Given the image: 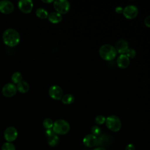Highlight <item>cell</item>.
Instances as JSON below:
<instances>
[{"label": "cell", "mask_w": 150, "mask_h": 150, "mask_svg": "<svg viewBox=\"0 0 150 150\" xmlns=\"http://www.w3.org/2000/svg\"><path fill=\"white\" fill-rule=\"evenodd\" d=\"M61 100L64 104H71L74 101V97L71 94H67L62 97Z\"/></svg>", "instance_id": "19"}, {"label": "cell", "mask_w": 150, "mask_h": 150, "mask_svg": "<svg viewBox=\"0 0 150 150\" xmlns=\"http://www.w3.org/2000/svg\"><path fill=\"white\" fill-rule=\"evenodd\" d=\"M14 10V5L12 2L8 0L0 1V12L4 14L11 13Z\"/></svg>", "instance_id": "11"}, {"label": "cell", "mask_w": 150, "mask_h": 150, "mask_svg": "<svg viewBox=\"0 0 150 150\" xmlns=\"http://www.w3.org/2000/svg\"><path fill=\"white\" fill-rule=\"evenodd\" d=\"M83 144L88 148L94 146L97 143V138L92 134L86 135L83 139Z\"/></svg>", "instance_id": "12"}, {"label": "cell", "mask_w": 150, "mask_h": 150, "mask_svg": "<svg viewBox=\"0 0 150 150\" xmlns=\"http://www.w3.org/2000/svg\"><path fill=\"white\" fill-rule=\"evenodd\" d=\"M105 122L107 127L113 132H118L121 128V122L120 119L114 115L107 117Z\"/></svg>", "instance_id": "4"}, {"label": "cell", "mask_w": 150, "mask_h": 150, "mask_svg": "<svg viewBox=\"0 0 150 150\" xmlns=\"http://www.w3.org/2000/svg\"><path fill=\"white\" fill-rule=\"evenodd\" d=\"M116 63L120 68L125 69L129 64V59L125 54H122L117 57Z\"/></svg>", "instance_id": "14"}, {"label": "cell", "mask_w": 150, "mask_h": 150, "mask_svg": "<svg viewBox=\"0 0 150 150\" xmlns=\"http://www.w3.org/2000/svg\"><path fill=\"white\" fill-rule=\"evenodd\" d=\"M16 86L13 83H7L2 88V93L6 97H12L14 96L17 92Z\"/></svg>", "instance_id": "8"}, {"label": "cell", "mask_w": 150, "mask_h": 150, "mask_svg": "<svg viewBox=\"0 0 150 150\" xmlns=\"http://www.w3.org/2000/svg\"><path fill=\"white\" fill-rule=\"evenodd\" d=\"M52 129L56 134L65 135L69 132L70 127L69 123L67 121L60 119L54 122Z\"/></svg>", "instance_id": "3"}, {"label": "cell", "mask_w": 150, "mask_h": 150, "mask_svg": "<svg viewBox=\"0 0 150 150\" xmlns=\"http://www.w3.org/2000/svg\"><path fill=\"white\" fill-rule=\"evenodd\" d=\"M49 94L52 99L60 100L63 96V91L60 86L57 85H53L49 88Z\"/></svg>", "instance_id": "7"}, {"label": "cell", "mask_w": 150, "mask_h": 150, "mask_svg": "<svg viewBox=\"0 0 150 150\" xmlns=\"http://www.w3.org/2000/svg\"><path fill=\"white\" fill-rule=\"evenodd\" d=\"M53 7L56 12L60 14L67 13L70 8V3L66 0H56L53 2Z\"/></svg>", "instance_id": "5"}, {"label": "cell", "mask_w": 150, "mask_h": 150, "mask_svg": "<svg viewBox=\"0 0 150 150\" xmlns=\"http://www.w3.org/2000/svg\"><path fill=\"white\" fill-rule=\"evenodd\" d=\"M43 2H44V3H51V2H53V1H52V0H42V1Z\"/></svg>", "instance_id": "30"}, {"label": "cell", "mask_w": 150, "mask_h": 150, "mask_svg": "<svg viewBox=\"0 0 150 150\" xmlns=\"http://www.w3.org/2000/svg\"><path fill=\"white\" fill-rule=\"evenodd\" d=\"M47 19L51 23L56 24L62 21V15L57 12H52L49 14Z\"/></svg>", "instance_id": "15"}, {"label": "cell", "mask_w": 150, "mask_h": 150, "mask_svg": "<svg viewBox=\"0 0 150 150\" xmlns=\"http://www.w3.org/2000/svg\"><path fill=\"white\" fill-rule=\"evenodd\" d=\"M36 15L41 19H45L47 18L49 13L44 8H39L36 11Z\"/></svg>", "instance_id": "17"}, {"label": "cell", "mask_w": 150, "mask_h": 150, "mask_svg": "<svg viewBox=\"0 0 150 150\" xmlns=\"http://www.w3.org/2000/svg\"><path fill=\"white\" fill-rule=\"evenodd\" d=\"M17 137L18 131L13 127H9L4 131V138L8 142L14 141Z\"/></svg>", "instance_id": "10"}, {"label": "cell", "mask_w": 150, "mask_h": 150, "mask_svg": "<svg viewBox=\"0 0 150 150\" xmlns=\"http://www.w3.org/2000/svg\"><path fill=\"white\" fill-rule=\"evenodd\" d=\"M105 117L102 115H97L95 118V122L98 125L103 124L105 122Z\"/></svg>", "instance_id": "25"}, {"label": "cell", "mask_w": 150, "mask_h": 150, "mask_svg": "<svg viewBox=\"0 0 150 150\" xmlns=\"http://www.w3.org/2000/svg\"><path fill=\"white\" fill-rule=\"evenodd\" d=\"M18 5L20 11L24 13H30L33 7V4L30 0L19 1Z\"/></svg>", "instance_id": "9"}, {"label": "cell", "mask_w": 150, "mask_h": 150, "mask_svg": "<svg viewBox=\"0 0 150 150\" xmlns=\"http://www.w3.org/2000/svg\"><path fill=\"white\" fill-rule=\"evenodd\" d=\"M17 90L19 91L21 93H27L29 90V84L25 81L22 80L21 82H19L16 85Z\"/></svg>", "instance_id": "16"}, {"label": "cell", "mask_w": 150, "mask_h": 150, "mask_svg": "<svg viewBox=\"0 0 150 150\" xmlns=\"http://www.w3.org/2000/svg\"><path fill=\"white\" fill-rule=\"evenodd\" d=\"M144 23L146 26L150 28V15L148 16L147 17L145 18V19L144 20Z\"/></svg>", "instance_id": "26"}, {"label": "cell", "mask_w": 150, "mask_h": 150, "mask_svg": "<svg viewBox=\"0 0 150 150\" xmlns=\"http://www.w3.org/2000/svg\"><path fill=\"white\" fill-rule=\"evenodd\" d=\"M115 48L117 50V52L120 53V54H125V52H127V50L129 48L128 43L127 40H125L124 39L119 40L117 42Z\"/></svg>", "instance_id": "13"}, {"label": "cell", "mask_w": 150, "mask_h": 150, "mask_svg": "<svg viewBox=\"0 0 150 150\" xmlns=\"http://www.w3.org/2000/svg\"><path fill=\"white\" fill-rule=\"evenodd\" d=\"M123 15L128 19H132L135 18L138 14V8L133 5H128L123 9Z\"/></svg>", "instance_id": "6"}, {"label": "cell", "mask_w": 150, "mask_h": 150, "mask_svg": "<svg viewBox=\"0 0 150 150\" xmlns=\"http://www.w3.org/2000/svg\"><path fill=\"white\" fill-rule=\"evenodd\" d=\"M123 8L121 6H117L116 8H115V12L117 13H121L123 12Z\"/></svg>", "instance_id": "29"}, {"label": "cell", "mask_w": 150, "mask_h": 150, "mask_svg": "<svg viewBox=\"0 0 150 150\" xmlns=\"http://www.w3.org/2000/svg\"><path fill=\"white\" fill-rule=\"evenodd\" d=\"M4 43L9 47L16 46L20 42V35L17 30L12 28L6 29L2 35Z\"/></svg>", "instance_id": "1"}, {"label": "cell", "mask_w": 150, "mask_h": 150, "mask_svg": "<svg viewBox=\"0 0 150 150\" xmlns=\"http://www.w3.org/2000/svg\"><path fill=\"white\" fill-rule=\"evenodd\" d=\"M125 150H135V146L132 144H128L125 147Z\"/></svg>", "instance_id": "28"}, {"label": "cell", "mask_w": 150, "mask_h": 150, "mask_svg": "<svg viewBox=\"0 0 150 150\" xmlns=\"http://www.w3.org/2000/svg\"><path fill=\"white\" fill-rule=\"evenodd\" d=\"M100 56L106 61H111L117 56V50L113 46L108 44L102 45L98 50Z\"/></svg>", "instance_id": "2"}, {"label": "cell", "mask_w": 150, "mask_h": 150, "mask_svg": "<svg viewBox=\"0 0 150 150\" xmlns=\"http://www.w3.org/2000/svg\"><path fill=\"white\" fill-rule=\"evenodd\" d=\"M53 121H52V119L47 118H45L43 121V125L44 127L45 128H46V129H51L53 128Z\"/></svg>", "instance_id": "21"}, {"label": "cell", "mask_w": 150, "mask_h": 150, "mask_svg": "<svg viewBox=\"0 0 150 150\" xmlns=\"http://www.w3.org/2000/svg\"><path fill=\"white\" fill-rule=\"evenodd\" d=\"M93 150H106L105 149L103 148H101V147H98V148H96L95 149H94Z\"/></svg>", "instance_id": "31"}, {"label": "cell", "mask_w": 150, "mask_h": 150, "mask_svg": "<svg viewBox=\"0 0 150 150\" xmlns=\"http://www.w3.org/2000/svg\"><path fill=\"white\" fill-rule=\"evenodd\" d=\"M1 150H15V146L12 143L6 142L2 145Z\"/></svg>", "instance_id": "22"}, {"label": "cell", "mask_w": 150, "mask_h": 150, "mask_svg": "<svg viewBox=\"0 0 150 150\" xmlns=\"http://www.w3.org/2000/svg\"><path fill=\"white\" fill-rule=\"evenodd\" d=\"M59 141V138L57 134H54L47 137V143L51 146H56Z\"/></svg>", "instance_id": "18"}, {"label": "cell", "mask_w": 150, "mask_h": 150, "mask_svg": "<svg viewBox=\"0 0 150 150\" xmlns=\"http://www.w3.org/2000/svg\"><path fill=\"white\" fill-rule=\"evenodd\" d=\"M11 79H12V81L13 84H17L22 80V74L20 72H18V71L15 72L12 76Z\"/></svg>", "instance_id": "20"}, {"label": "cell", "mask_w": 150, "mask_h": 150, "mask_svg": "<svg viewBox=\"0 0 150 150\" xmlns=\"http://www.w3.org/2000/svg\"><path fill=\"white\" fill-rule=\"evenodd\" d=\"M91 132L93 135H94L95 136H98L101 134V129L98 126L94 125L91 129Z\"/></svg>", "instance_id": "24"}, {"label": "cell", "mask_w": 150, "mask_h": 150, "mask_svg": "<svg viewBox=\"0 0 150 150\" xmlns=\"http://www.w3.org/2000/svg\"><path fill=\"white\" fill-rule=\"evenodd\" d=\"M45 134H46V135L48 137H49V136H50V135H53V134H54L55 133L54 132L53 129L51 128V129H46V131H45Z\"/></svg>", "instance_id": "27"}, {"label": "cell", "mask_w": 150, "mask_h": 150, "mask_svg": "<svg viewBox=\"0 0 150 150\" xmlns=\"http://www.w3.org/2000/svg\"><path fill=\"white\" fill-rule=\"evenodd\" d=\"M125 54L129 58V59H133L136 56V51L132 48H128V49L125 52Z\"/></svg>", "instance_id": "23"}]
</instances>
